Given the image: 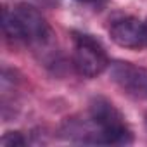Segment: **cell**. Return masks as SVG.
I'll list each match as a JSON object with an SVG mask.
<instances>
[{
  "label": "cell",
  "mask_w": 147,
  "mask_h": 147,
  "mask_svg": "<svg viewBox=\"0 0 147 147\" xmlns=\"http://www.w3.org/2000/svg\"><path fill=\"white\" fill-rule=\"evenodd\" d=\"M4 31L11 40L28 43H43L50 36L47 19L30 4H19L12 11H4Z\"/></svg>",
  "instance_id": "6da1fadb"
},
{
  "label": "cell",
  "mask_w": 147,
  "mask_h": 147,
  "mask_svg": "<svg viewBox=\"0 0 147 147\" xmlns=\"http://www.w3.org/2000/svg\"><path fill=\"white\" fill-rule=\"evenodd\" d=\"M92 140L90 144H128L131 133L121 113L106 99L97 97L90 104Z\"/></svg>",
  "instance_id": "7a4b0ae2"
},
{
  "label": "cell",
  "mask_w": 147,
  "mask_h": 147,
  "mask_svg": "<svg viewBox=\"0 0 147 147\" xmlns=\"http://www.w3.org/2000/svg\"><path fill=\"white\" fill-rule=\"evenodd\" d=\"M76 71L82 76L95 78L109 67V59L102 45L90 35L75 33V54H73Z\"/></svg>",
  "instance_id": "3957f363"
},
{
  "label": "cell",
  "mask_w": 147,
  "mask_h": 147,
  "mask_svg": "<svg viewBox=\"0 0 147 147\" xmlns=\"http://www.w3.org/2000/svg\"><path fill=\"white\" fill-rule=\"evenodd\" d=\"M111 80L130 97L147 100V69L126 61H114L109 64Z\"/></svg>",
  "instance_id": "277c9868"
},
{
  "label": "cell",
  "mask_w": 147,
  "mask_h": 147,
  "mask_svg": "<svg viewBox=\"0 0 147 147\" xmlns=\"http://www.w3.org/2000/svg\"><path fill=\"white\" fill-rule=\"evenodd\" d=\"M113 42L125 49H145L147 47V24L135 18L114 19L109 26Z\"/></svg>",
  "instance_id": "5b68a950"
},
{
  "label": "cell",
  "mask_w": 147,
  "mask_h": 147,
  "mask_svg": "<svg viewBox=\"0 0 147 147\" xmlns=\"http://www.w3.org/2000/svg\"><path fill=\"white\" fill-rule=\"evenodd\" d=\"M24 144V138L19 135V133H7L4 138H2V145L4 147H11V145H23Z\"/></svg>",
  "instance_id": "8992f818"
},
{
  "label": "cell",
  "mask_w": 147,
  "mask_h": 147,
  "mask_svg": "<svg viewBox=\"0 0 147 147\" xmlns=\"http://www.w3.org/2000/svg\"><path fill=\"white\" fill-rule=\"evenodd\" d=\"M38 5H43V7H55L59 4V0H33Z\"/></svg>",
  "instance_id": "52a82bcc"
},
{
  "label": "cell",
  "mask_w": 147,
  "mask_h": 147,
  "mask_svg": "<svg viewBox=\"0 0 147 147\" xmlns=\"http://www.w3.org/2000/svg\"><path fill=\"white\" fill-rule=\"evenodd\" d=\"M80 2H87V4H92V2H97V0H80Z\"/></svg>",
  "instance_id": "ba28073f"
},
{
  "label": "cell",
  "mask_w": 147,
  "mask_h": 147,
  "mask_svg": "<svg viewBox=\"0 0 147 147\" xmlns=\"http://www.w3.org/2000/svg\"><path fill=\"white\" fill-rule=\"evenodd\" d=\"M145 126H147V119H145Z\"/></svg>",
  "instance_id": "9c48e42d"
},
{
  "label": "cell",
  "mask_w": 147,
  "mask_h": 147,
  "mask_svg": "<svg viewBox=\"0 0 147 147\" xmlns=\"http://www.w3.org/2000/svg\"><path fill=\"white\" fill-rule=\"evenodd\" d=\"M145 24H147V21H145Z\"/></svg>",
  "instance_id": "30bf717a"
}]
</instances>
